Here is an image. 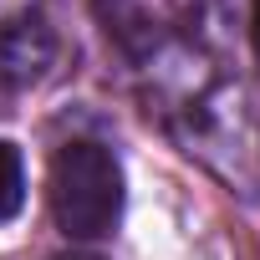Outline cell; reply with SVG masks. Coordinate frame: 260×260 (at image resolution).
I'll list each match as a JSON object with an SVG mask.
<instances>
[{"mask_svg":"<svg viewBox=\"0 0 260 260\" xmlns=\"http://www.w3.org/2000/svg\"><path fill=\"white\" fill-rule=\"evenodd\" d=\"M46 199H51V219L61 224V235H72V240L112 235V224L122 214V169H117L112 148H102L92 138L61 143L51 158V174H46Z\"/></svg>","mask_w":260,"mask_h":260,"instance_id":"obj_1","label":"cell"},{"mask_svg":"<svg viewBox=\"0 0 260 260\" xmlns=\"http://www.w3.org/2000/svg\"><path fill=\"white\" fill-rule=\"evenodd\" d=\"M56 61V31L36 16H6L0 21V92H26L36 87Z\"/></svg>","mask_w":260,"mask_h":260,"instance_id":"obj_2","label":"cell"},{"mask_svg":"<svg viewBox=\"0 0 260 260\" xmlns=\"http://www.w3.org/2000/svg\"><path fill=\"white\" fill-rule=\"evenodd\" d=\"M21 204H26V169H21L16 143L0 138V224H6Z\"/></svg>","mask_w":260,"mask_h":260,"instance_id":"obj_3","label":"cell"},{"mask_svg":"<svg viewBox=\"0 0 260 260\" xmlns=\"http://www.w3.org/2000/svg\"><path fill=\"white\" fill-rule=\"evenodd\" d=\"M250 41H255V56H260V0L250 6Z\"/></svg>","mask_w":260,"mask_h":260,"instance_id":"obj_4","label":"cell"},{"mask_svg":"<svg viewBox=\"0 0 260 260\" xmlns=\"http://www.w3.org/2000/svg\"><path fill=\"white\" fill-rule=\"evenodd\" d=\"M56 260H102V255H82V250H72V255H56Z\"/></svg>","mask_w":260,"mask_h":260,"instance_id":"obj_5","label":"cell"}]
</instances>
